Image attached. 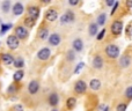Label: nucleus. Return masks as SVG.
Here are the masks:
<instances>
[{
	"label": "nucleus",
	"instance_id": "f257e3e1",
	"mask_svg": "<svg viewBox=\"0 0 132 111\" xmlns=\"http://www.w3.org/2000/svg\"><path fill=\"white\" fill-rule=\"evenodd\" d=\"M105 53H107V56L109 57V58H117V57L119 56V49H118L117 45L111 44V45L107 46V49H105Z\"/></svg>",
	"mask_w": 132,
	"mask_h": 111
},
{
	"label": "nucleus",
	"instance_id": "f03ea898",
	"mask_svg": "<svg viewBox=\"0 0 132 111\" xmlns=\"http://www.w3.org/2000/svg\"><path fill=\"white\" fill-rule=\"evenodd\" d=\"M7 46H8L11 50H16V49L19 48V44H20V42H19V38L16 36H14V35H11V36L7 37Z\"/></svg>",
	"mask_w": 132,
	"mask_h": 111
},
{
	"label": "nucleus",
	"instance_id": "7ed1b4c3",
	"mask_svg": "<svg viewBox=\"0 0 132 111\" xmlns=\"http://www.w3.org/2000/svg\"><path fill=\"white\" fill-rule=\"evenodd\" d=\"M27 12H28V18H30V19H32V20L36 21L39 16V12H41V9H39V7L30 6Z\"/></svg>",
	"mask_w": 132,
	"mask_h": 111
},
{
	"label": "nucleus",
	"instance_id": "20e7f679",
	"mask_svg": "<svg viewBox=\"0 0 132 111\" xmlns=\"http://www.w3.org/2000/svg\"><path fill=\"white\" fill-rule=\"evenodd\" d=\"M50 56H51V51H50V49H48V48H43L37 52V58L43 61L48 60V59L50 58Z\"/></svg>",
	"mask_w": 132,
	"mask_h": 111
},
{
	"label": "nucleus",
	"instance_id": "39448f33",
	"mask_svg": "<svg viewBox=\"0 0 132 111\" xmlns=\"http://www.w3.org/2000/svg\"><path fill=\"white\" fill-rule=\"evenodd\" d=\"M74 13L72 11H67L65 14H63L62 18H60V22L62 23H70V22H73L74 21Z\"/></svg>",
	"mask_w": 132,
	"mask_h": 111
},
{
	"label": "nucleus",
	"instance_id": "423d86ee",
	"mask_svg": "<svg viewBox=\"0 0 132 111\" xmlns=\"http://www.w3.org/2000/svg\"><path fill=\"white\" fill-rule=\"evenodd\" d=\"M86 89H87L86 82L82 81V80H79V81H77V83H75V86H74L75 93H78V94H84L85 91H86Z\"/></svg>",
	"mask_w": 132,
	"mask_h": 111
},
{
	"label": "nucleus",
	"instance_id": "0eeeda50",
	"mask_svg": "<svg viewBox=\"0 0 132 111\" xmlns=\"http://www.w3.org/2000/svg\"><path fill=\"white\" fill-rule=\"evenodd\" d=\"M122 30H123V23H122L121 21H115V22H112V24H111L112 34L119 35L122 32Z\"/></svg>",
	"mask_w": 132,
	"mask_h": 111
},
{
	"label": "nucleus",
	"instance_id": "6e6552de",
	"mask_svg": "<svg viewBox=\"0 0 132 111\" xmlns=\"http://www.w3.org/2000/svg\"><path fill=\"white\" fill-rule=\"evenodd\" d=\"M15 34H16V36H18L19 39H24V38H27V36H28L27 29H26L24 27H22V25H19V27L16 28Z\"/></svg>",
	"mask_w": 132,
	"mask_h": 111
},
{
	"label": "nucleus",
	"instance_id": "1a4fd4ad",
	"mask_svg": "<svg viewBox=\"0 0 132 111\" xmlns=\"http://www.w3.org/2000/svg\"><path fill=\"white\" fill-rule=\"evenodd\" d=\"M45 19L49 21V22H53V21H56L58 19V13L56 9H49L48 12H46L45 14Z\"/></svg>",
	"mask_w": 132,
	"mask_h": 111
},
{
	"label": "nucleus",
	"instance_id": "9d476101",
	"mask_svg": "<svg viewBox=\"0 0 132 111\" xmlns=\"http://www.w3.org/2000/svg\"><path fill=\"white\" fill-rule=\"evenodd\" d=\"M60 35H58V34H52V35H50L49 36V43L51 44V45H53V46H57L58 44L60 43Z\"/></svg>",
	"mask_w": 132,
	"mask_h": 111
},
{
	"label": "nucleus",
	"instance_id": "9b49d317",
	"mask_svg": "<svg viewBox=\"0 0 132 111\" xmlns=\"http://www.w3.org/2000/svg\"><path fill=\"white\" fill-rule=\"evenodd\" d=\"M39 89V83L37 81H31L29 83V86H28V90H29V93L31 94V95H34V94H36L37 91H38Z\"/></svg>",
	"mask_w": 132,
	"mask_h": 111
},
{
	"label": "nucleus",
	"instance_id": "f8f14e48",
	"mask_svg": "<svg viewBox=\"0 0 132 111\" xmlns=\"http://www.w3.org/2000/svg\"><path fill=\"white\" fill-rule=\"evenodd\" d=\"M119 65H121L123 68L129 67V66L131 65V57L128 56V55L123 56L121 59H119Z\"/></svg>",
	"mask_w": 132,
	"mask_h": 111
},
{
	"label": "nucleus",
	"instance_id": "ddd939ff",
	"mask_svg": "<svg viewBox=\"0 0 132 111\" xmlns=\"http://www.w3.org/2000/svg\"><path fill=\"white\" fill-rule=\"evenodd\" d=\"M73 50L77 51V52H80V51H82V49H84V42L81 41L80 38H77L73 41Z\"/></svg>",
	"mask_w": 132,
	"mask_h": 111
},
{
	"label": "nucleus",
	"instance_id": "4468645a",
	"mask_svg": "<svg viewBox=\"0 0 132 111\" xmlns=\"http://www.w3.org/2000/svg\"><path fill=\"white\" fill-rule=\"evenodd\" d=\"M23 11H24V8H23V5L21 4V2H16L15 5L13 6V14L14 15H21V14L23 13Z\"/></svg>",
	"mask_w": 132,
	"mask_h": 111
},
{
	"label": "nucleus",
	"instance_id": "2eb2a0df",
	"mask_svg": "<svg viewBox=\"0 0 132 111\" xmlns=\"http://www.w3.org/2000/svg\"><path fill=\"white\" fill-rule=\"evenodd\" d=\"M93 67L94 68H97V70H100V68L103 67V59L101 58L100 56L94 57V59H93Z\"/></svg>",
	"mask_w": 132,
	"mask_h": 111
},
{
	"label": "nucleus",
	"instance_id": "dca6fc26",
	"mask_svg": "<svg viewBox=\"0 0 132 111\" xmlns=\"http://www.w3.org/2000/svg\"><path fill=\"white\" fill-rule=\"evenodd\" d=\"M1 60L2 63L5 64V65H12V64H14V58L12 55H7V53H5V55L1 56Z\"/></svg>",
	"mask_w": 132,
	"mask_h": 111
},
{
	"label": "nucleus",
	"instance_id": "f3484780",
	"mask_svg": "<svg viewBox=\"0 0 132 111\" xmlns=\"http://www.w3.org/2000/svg\"><path fill=\"white\" fill-rule=\"evenodd\" d=\"M49 103H50V105H52V107L57 105L58 103H59V96H58V94H56V93L51 94V95L49 96Z\"/></svg>",
	"mask_w": 132,
	"mask_h": 111
},
{
	"label": "nucleus",
	"instance_id": "a211bd4d",
	"mask_svg": "<svg viewBox=\"0 0 132 111\" xmlns=\"http://www.w3.org/2000/svg\"><path fill=\"white\" fill-rule=\"evenodd\" d=\"M89 86H90V88L93 89V90H98L101 87V81L97 79H93L89 82Z\"/></svg>",
	"mask_w": 132,
	"mask_h": 111
},
{
	"label": "nucleus",
	"instance_id": "6ab92c4d",
	"mask_svg": "<svg viewBox=\"0 0 132 111\" xmlns=\"http://www.w3.org/2000/svg\"><path fill=\"white\" fill-rule=\"evenodd\" d=\"M98 25L97 23H92L90 25H89V35L90 36H95L96 34H97V30H98Z\"/></svg>",
	"mask_w": 132,
	"mask_h": 111
},
{
	"label": "nucleus",
	"instance_id": "aec40b11",
	"mask_svg": "<svg viewBox=\"0 0 132 111\" xmlns=\"http://www.w3.org/2000/svg\"><path fill=\"white\" fill-rule=\"evenodd\" d=\"M75 103H77V100H75L74 97H70L67 101H66V107H67V109L72 110L73 108L75 107Z\"/></svg>",
	"mask_w": 132,
	"mask_h": 111
},
{
	"label": "nucleus",
	"instance_id": "412c9836",
	"mask_svg": "<svg viewBox=\"0 0 132 111\" xmlns=\"http://www.w3.org/2000/svg\"><path fill=\"white\" fill-rule=\"evenodd\" d=\"M105 20H107V14L102 13L97 16V25H103L105 23Z\"/></svg>",
	"mask_w": 132,
	"mask_h": 111
},
{
	"label": "nucleus",
	"instance_id": "4be33fe9",
	"mask_svg": "<svg viewBox=\"0 0 132 111\" xmlns=\"http://www.w3.org/2000/svg\"><path fill=\"white\" fill-rule=\"evenodd\" d=\"M1 8H2V12L4 13H8V11L11 9V1L9 0H6L1 4Z\"/></svg>",
	"mask_w": 132,
	"mask_h": 111
},
{
	"label": "nucleus",
	"instance_id": "5701e85b",
	"mask_svg": "<svg viewBox=\"0 0 132 111\" xmlns=\"http://www.w3.org/2000/svg\"><path fill=\"white\" fill-rule=\"evenodd\" d=\"M35 23H36V21L32 20V19H30V18H28V16L24 19V24L27 25V28H31V27H34Z\"/></svg>",
	"mask_w": 132,
	"mask_h": 111
},
{
	"label": "nucleus",
	"instance_id": "b1692460",
	"mask_svg": "<svg viewBox=\"0 0 132 111\" xmlns=\"http://www.w3.org/2000/svg\"><path fill=\"white\" fill-rule=\"evenodd\" d=\"M49 37V30L46 29V28H43V29H41V31H39V38L41 39H45Z\"/></svg>",
	"mask_w": 132,
	"mask_h": 111
},
{
	"label": "nucleus",
	"instance_id": "393cba45",
	"mask_svg": "<svg viewBox=\"0 0 132 111\" xmlns=\"http://www.w3.org/2000/svg\"><path fill=\"white\" fill-rule=\"evenodd\" d=\"M23 71H16L15 73H14V76H13V79L15 80V81H20L21 79L23 78Z\"/></svg>",
	"mask_w": 132,
	"mask_h": 111
},
{
	"label": "nucleus",
	"instance_id": "a878e982",
	"mask_svg": "<svg viewBox=\"0 0 132 111\" xmlns=\"http://www.w3.org/2000/svg\"><path fill=\"white\" fill-rule=\"evenodd\" d=\"M14 66L18 68H22L24 66V60L22 58H18L15 61H14Z\"/></svg>",
	"mask_w": 132,
	"mask_h": 111
},
{
	"label": "nucleus",
	"instance_id": "bb28decb",
	"mask_svg": "<svg viewBox=\"0 0 132 111\" xmlns=\"http://www.w3.org/2000/svg\"><path fill=\"white\" fill-rule=\"evenodd\" d=\"M12 27H13V24H12V23H8V24H1V30H0V34L4 35L5 32H6L7 30L11 29Z\"/></svg>",
	"mask_w": 132,
	"mask_h": 111
},
{
	"label": "nucleus",
	"instance_id": "cd10ccee",
	"mask_svg": "<svg viewBox=\"0 0 132 111\" xmlns=\"http://www.w3.org/2000/svg\"><path fill=\"white\" fill-rule=\"evenodd\" d=\"M84 67H85V63H79L77 65V67L74 68V74H78V73H79Z\"/></svg>",
	"mask_w": 132,
	"mask_h": 111
},
{
	"label": "nucleus",
	"instance_id": "c85d7f7f",
	"mask_svg": "<svg viewBox=\"0 0 132 111\" xmlns=\"http://www.w3.org/2000/svg\"><path fill=\"white\" fill-rule=\"evenodd\" d=\"M125 96L129 100H132V87H128L125 90Z\"/></svg>",
	"mask_w": 132,
	"mask_h": 111
},
{
	"label": "nucleus",
	"instance_id": "c756f323",
	"mask_svg": "<svg viewBox=\"0 0 132 111\" xmlns=\"http://www.w3.org/2000/svg\"><path fill=\"white\" fill-rule=\"evenodd\" d=\"M74 58H75V56H74V52H73V50H70L67 52V59L70 61H72V60H74Z\"/></svg>",
	"mask_w": 132,
	"mask_h": 111
},
{
	"label": "nucleus",
	"instance_id": "7c9ffc66",
	"mask_svg": "<svg viewBox=\"0 0 132 111\" xmlns=\"http://www.w3.org/2000/svg\"><path fill=\"white\" fill-rule=\"evenodd\" d=\"M104 35H105V29H102V30H101V32H98V34H97V39H98V41L103 39Z\"/></svg>",
	"mask_w": 132,
	"mask_h": 111
},
{
	"label": "nucleus",
	"instance_id": "2f4dec72",
	"mask_svg": "<svg viewBox=\"0 0 132 111\" xmlns=\"http://www.w3.org/2000/svg\"><path fill=\"white\" fill-rule=\"evenodd\" d=\"M116 111H126V105L125 104H118V107H117V109H116Z\"/></svg>",
	"mask_w": 132,
	"mask_h": 111
},
{
	"label": "nucleus",
	"instance_id": "473e14b6",
	"mask_svg": "<svg viewBox=\"0 0 132 111\" xmlns=\"http://www.w3.org/2000/svg\"><path fill=\"white\" fill-rule=\"evenodd\" d=\"M118 1H116V2H115V5H114V7H112V9H111V15H114V14H115V12H116L117 11V7H118Z\"/></svg>",
	"mask_w": 132,
	"mask_h": 111
},
{
	"label": "nucleus",
	"instance_id": "72a5a7b5",
	"mask_svg": "<svg viewBox=\"0 0 132 111\" xmlns=\"http://www.w3.org/2000/svg\"><path fill=\"white\" fill-rule=\"evenodd\" d=\"M14 110H15V111H23V108H22V105L18 104V105H15V107H14Z\"/></svg>",
	"mask_w": 132,
	"mask_h": 111
},
{
	"label": "nucleus",
	"instance_id": "f704fd0d",
	"mask_svg": "<svg viewBox=\"0 0 132 111\" xmlns=\"http://www.w3.org/2000/svg\"><path fill=\"white\" fill-rule=\"evenodd\" d=\"M68 4L72 5V6H75V5L79 4V1H78V0H70V1H68Z\"/></svg>",
	"mask_w": 132,
	"mask_h": 111
},
{
	"label": "nucleus",
	"instance_id": "c9c22d12",
	"mask_svg": "<svg viewBox=\"0 0 132 111\" xmlns=\"http://www.w3.org/2000/svg\"><path fill=\"white\" fill-rule=\"evenodd\" d=\"M8 93H14L15 91V87H14V84H12V86H9V88H8Z\"/></svg>",
	"mask_w": 132,
	"mask_h": 111
},
{
	"label": "nucleus",
	"instance_id": "e433bc0d",
	"mask_svg": "<svg viewBox=\"0 0 132 111\" xmlns=\"http://www.w3.org/2000/svg\"><path fill=\"white\" fill-rule=\"evenodd\" d=\"M131 30H132V27L130 25V27H129V29H128V31H126V35H128V36H131Z\"/></svg>",
	"mask_w": 132,
	"mask_h": 111
},
{
	"label": "nucleus",
	"instance_id": "4c0bfd02",
	"mask_svg": "<svg viewBox=\"0 0 132 111\" xmlns=\"http://www.w3.org/2000/svg\"><path fill=\"white\" fill-rule=\"evenodd\" d=\"M107 5H108V6H111V5H115V1H111V0H108V1H107Z\"/></svg>",
	"mask_w": 132,
	"mask_h": 111
},
{
	"label": "nucleus",
	"instance_id": "58836bf2",
	"mask_svg": "<svg viewBox=\"0 0 132 111\" xmlns=\"http://www.w3.org/2000/svg\"><path fill=\"white\" fill-rule=\"evenodd\" d=\"M126 5H128V7H131L132 6V0H129V1L126 2Z\"/></svg>",
	"mask_w": 132,
	"mask_h": 111
},
{
	"label": "nucleus",
	"instance_id": "ea45409f",
	"mask_svg": "<svg viewBox=\"0 0 132 111\" xmlns=\"http://www.w3.org/2000/svg\"><path fill=\"white\" fill-rule=\"evenodd\" d=\"M52 111H57V110H56V109H55V110H52Z\"/></svg>",
	"mask_w": 132,
	"mask_h": 111
}]
</instances>
